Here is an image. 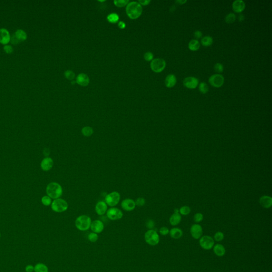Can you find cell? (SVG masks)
I'll return each instance as SVG.
<instances>
[{"mask_svg":"<svg viewBox=\"0 0 272 272\" xmlns=\"http://www.w3.org/2000/svg\"><path fill=\"white\" fill-rule=\"evenodd\" d=\"M166 67V62L162 58H156L153 60L151 63V70L155 72H162Z\"/></svg>","mask_w":272,"mask_h":272,"instance_id":"7","label":"cell"},{"mask_svg":"<svg viewBox=\"0 0 272 272\" xmlns=\"http://www.w3.org/2000/svg\"><path fill=\"white\" fill-rule=\"evenodd\" d=\"M144 239L146 243L149 245L155 246L159 243V236L156 231L155 230H148L146 232L144 235Z\"/></svg>","mask_w":272,"mask_h":272,"instance_id":"4","label":"cell"},{"mask_svg":"<svg viewBox=\"0 0 272 272\" xmlns=\"http://www.w3.org/2000/svg\"><path fill=\"white\" fill-rule=\"evenodd\" d=\"M14 41L12 42L14 43H19V42H23L26 41L27 38V34L26 32L24 30L19 29L17 30L16 32H14Z\"/></svg>","mask_w":272,"mask_h":272,"instance_id":"16","label":"cell"},{"mask_svg":"<svg viewBox=\"0 0 272 272\" xmlns=\"http://www.w3.org/2000/svg\"><path fill=\"white\" fill-rule=\"evenodd\" d=\"M47 265L42 263H38L34 266V272H49Z\"/></svg>","mask_w":272,"mask_h":272,"instance_id":"26","label":"cell"},{"mask_svg":"<svg viewBox=\"0 0 272 272\" xmlns=\"http://www.w3.org/2000/svg\"><path fill=\"white\" fill-rule=\"evenodd\" d=\"M213 251L216 255L218 257H223L225 254L226 251L223 245L217 244L213 247Z\"/></svg>","mask_w":272,"mask_h":272,"instance_id":"23","label":"cell"},{"mask_svg":"<svg viewBox=\"0 0 272 272\" xmlns=\"http://www.w3.org/2000/svg\"><path fill=\"white\" fill-rule=\"evenodd\" d=\"M118 26H119V28H120L121 29H123L126 27V24L124 22L121 21L118 23Z\"/></svg>","mask_w":272,"mask_h":272,"instance_id":"49","label":"cell"},{"mask_svg":"<svg viewBox=\"0 0 272 272\" xmlns=\"http://www.w3.org/2000/svg\"><path fill=\"white\" fill-rule=\"evenodd\" d=\"M183 85L184 86L190 89H194L199 84L198 79L194 77H188L183 80Z\"/></svg>","mask_w":272,"mask_h":272,"instance_id":"13","label":"cell"},{"mask_svg":"<svg viewBox=\"0 0 272 272\" xmlns=\"http://www.w3.org/2000/svg\"><path fill=\"white\" fill-rule=\"evenodd\" d=\"M81 133L85 137H88L92 136L94 133V130L92 127L86 126L81 129Z\"/></svg>","mask_w":272,"mask_h":272,"instance_id":"28","label":"cell"},{"mask_svg":"<svg viewBox=\"0 0 272 272\" xmlns=\"http://www.w3.org/2000/svg\"><path fill=\"white\" fill-rule=\"evenodd\" d=\"M204 216L202 214L200 213H197L194 214V220L196 223H200L203 220Z\"/></svg>","mask_w":272,"mask_h":272,"instance_id":"39","label":"cell"},{"mask_svg":"<svg viewBox=\"0 0 272 272\" xmlns=\"http://www.w3.org/2000/svg\"><path fill=\"white\" fill-rule=\"evenodd\" d=\"M104 224L102 221L99 220H96L92 221L90 229H91L93 232L99 234L102 233L104 230Z\"/></svg>","mask_w":272,"mask_h":272,"instance_id":"12","label":"cell"},{"mask_svg":"<svg viewBox=\"0 0 272 272\" xmlns=\"http://www.w3.org/2000/svg\"><path fill=\"white\" fill-rule=\"evenodd\" d=\"M224 238V235L223 233L222 232L218 231L215 233L214 236V239L217 242H220L223 240Z\"/></svg>","mask_w":272,"mask_h":272,"instance_id":"35","label":"cell"},{"mask_svg":"<svg viewBox=\"0 0 272 272\" xmlns=\"http://www.w3.org/2000/svg\"><path fill=\"white\" fill-rule=\"evenodd\" d=\"M171 237L174 239H179L182 237L183 232L182 230L178 228H172L169 232Z\"/></svg>","mask_w":272,"mask_h":272,"instance_id":"24","label":"cell"},{"mask_svg":"<svg viewBox=\"0 0 272 272\" xmlns=\"http://www.w3.org/2000/svg\"><path fill=\"white\" fill-rule=\"evenodd\" d=\"M76 82L80 86H86L89 84V77L86 74L81 73L77 77Z\"/></svg>","mask_w":272,"mask_h":272,"instance_id":"21","label":"cell"},{"mask_svg":"<svg viewBox=\"0 0 272 272\" xmlns=\"http://www.w3.org/2000/svg\"><path fill=\"white\" fill-rule=\"evenodd\" d=\"M189 49L191 51H195L200 48V43L197 39H192L188 44Z\"/></svg>","mask_w":272,"mask_h":272,"instance_id":"27","label":"cell"},{"mask_svg":"<svg viewBox=\"0 0 272 272\" xmlns=\"http://www.w3.org/2000/svg\"><path fill=\"white\" fill-rule=\"evenodd\" d=\"M1 233H0V238H1Z\"/></svg>","mask_w":272,"mask_h":272,"instance_id":"54","label":"cell"},{"mask_svg":"<svg viewBox=\"0 0 272 272\" xmlns=\"http://www.w3.org/2000/svg\"><path fill=\"white\" fill-rule=\"evenodd\" d=\"M47 196L51 199L56 200L60 198L63 194L62 186L57 182H51L47 186L46 189Z\"/></svg>","mask_w":272,"mask_h":272,"instance_id":"2","label":"cell"},{"mask_svg":"<svg viewBox=\"0 0 272 272\" xmlns=\"http://www.w3.org/2000/svg\"><path fill=\"white\" fill-rule=\"evenodd\" d=\"M177 83V78L173 74H170L167 75L165 79V86L168 88H171L174 86Z\"/></svg>","mask_w":272,"mask_h":272,"instance_id":"22","label":"cell"},{"mask_svg":"<svg viewBox=\"0 0 272 272\" xmlns=\"http://www.w3.org/2000/svg\"><path fill=\"white\" fill-rule=\"evenodd\" d=\"M121 206L122 208L127 212H131L134 210L136 206L135 201L130 198H127L123 200L122 201Z\"/></svg>","mask_w":272,"mask_h":272,"instance_id":"15","label":"cell"},{"mask_svg":"<svg viewBox=\"0 0 272 272\" xmlns=\"http://www.w3.org/2000/svg\"><path fill=\"white\" fill-rule=\"evenodd\" d=\"M175 2L178 3V4H183L184 3L187 2V1H186V0H184V1H182H182H180V0H177V1H175Z\"/></svg>","mask_w":272,"mask_h":272,"instance_id":"50","label":"cell"},{"mask_svg":"<svg viewBox=\"0 0 272 272\" xmlns=\"http://www.w3.org/2000/svg\"><path fill=\"white\" fill-rule=\"evenodd\" d=\"M259 202L262 207L266 209L269 208L271 207L272 205V197L266 195L263 196L259 198Z\"/></svg>","mask_w":272,"mask_h":272,"instance_id":"19","label":"cell"},{"mask_svg":"<svg viewBox=\"0 0 272 272\" xmlns=\"http://www.w3.org/2000/svg\"><path fill=\"white\" fill-rule=\"evenodd\" d=\"M3 50L7 54H11L14 51V49L12 46L10 45H6L3 47Z\"/></svg>","mask_w":272,"mask_h":272,"instance_id":"44","label":"cell"},{"mask_svg":"<svg viewBox=\"0 0 272 272\" xmlns=\"http://www.w3.org/2000/svg\"><path fill=\"white\" fill-rule=\"evenodd\" d=\"M245 19V17L243 15V14H240L239 17V19L240 20V22H242L243 20Z\"/></svg>","mask_w":272,"mask_h":272,"instance_id":"51","label":"cell"},{"mask_svg":"<svg viewBox=\"0 0 272 272\" xmlns=\"http://www.w3.org/2000/svg\"><path fill=\"white\" fill-rule=\"evenodd\" d=\"M135 204L136 206H137L139 207H142L145 205L146 200L143 197H139L138 198L137 200L135 201Z\"/></svg>","mask_w":272,"mask_h":272,"instance_id":"40","label":"cell"},{"mask_svg":"<svg viewBox=\"0 0 272 272\" xmlns=\"http://www.w3.org/2000/svg\"><path fill=\"white\" fill-rule=\"evenodd\" d=\"M236 20V16L233 13H230L226 15L225 18V21L226 23L231 24L235 21Z\"/></svg>","mask_w":272,"mask_h":272,"instance_id":"31","label":"cell"},{"mask_svg":"<svg viewBox=\"0 0 272 272\" xmlns=\"http://www.w3.org/2000/svg\"><path fill=\"white\" fill-rule=\"evenodd\" d=\"M11 41V36L8 29L4 28L0 29V43L7 45Z\"/></svg>","mask_w":272,"mask_h":272,"instance_id":"14","label":"cell"},{"mask_svg":"<svg viewBox=\"0 0 272 272\" xmlns=\"http://www.w3.org/2000/svg\"><path fill=\"white\" fill-rule=\"evenodd\" d=\"M174 213H179V210L178 208L174 209Z\"/></svg>","mask_w":272,"mask_h":272,"instance_id":"52","label":"cell"},{"mask_svg":"<svg viewBox=\"0 0 272 272\" xmlns=\"http://www.w3.org/2000/svg\"><path fill=\"white\" fill-rule=\"evenodd\" d=\"M142 12V6L138 2L132 1L128 3L126 7V12L130 18L137 19L140 16Z\"/></svg>","mask_w":272,"mask_h":272,"instance_id":"1","label":"cell"},{"mask_svg":"<svg viewBox=\"0 0 272 272\" xmlns=\"http://www.w3.org/2000/svg\"><path fill=\"white\" fill-rule=\"evenodd\" d=\"M199 90L202 94H206L209 90V88L207 84L204 82L200 83L199 85Z\"/></svg>","mask_w":272,"mask_h":272,"instance_id":"33","label":"cell"},{"mask_svg":"<svg viewBox=\"0 0 272 272\" xmlns=\"http://www.w3.org/2000/svg\"><path fill=\"white\" fill-rule=\"evenodd\" d=\"M138 2L140 3L141 5L146 6V5H148V4L151 2V1L150 0H139Z\"/></svg>","mask_w":272,"mask_h":272,"instance_id":"48","label":"cell"},{"mask_svg":"<svg viewBox=\"0 0 272 272\" xmlns=\"http://www.w3.org/2000/svg\"><path fill=\"white\" fill-rule=\"evenodd\" d=\"M181 216L180 213H173L169 219L170 223L172 226L178 225L181 221Z\"/></svg>","mask_w":272,"mask_h":272,"instance_id":"25","label":"cell"},{"mask_svg":"<svg viewBox=\"0 0 272 272\" xmlns=\"http://www.w3.org/2000/svg\"><path fill=\"white\" fill-rule=\"evenodd\" d=\"M68 207L67 201L61 198L54 200L51 204L52 210L56 213H63L67 210Z\"/></svg>","mask_w":272,"mask_h":272,"instance_id":"5","label":"cell"},{"mask_svg":"<svg viewBox=\"0 0 272 272\" xmlns=\"http://www.w3.org/2000/svg\"><path fill=\"white\" fill-rule=\"evenodd\" d=\"M155 224L154 221L151 220H149L146 222V227L149 230H153L155 227Z\"/></svg>","mask_w":272,"mask_h":272,"instance_id":"45","label":"cell"},{"mask_svg":"<svg viewBox=\"0 0 272 272\" xmlns=\"http://www.w3.org/2000/svg\"><path fill=\"white\" fill-rule=\"evenodd\" d=\"M106 216L111 221H117L123 217V214L119 208L113 207L108 210L106 212Z\"/></svg>","mask_w":272,"mask_h":272,"instance_id":"8","label":"cell"},{"mask_svg":"<svg viewBox=\"0 0 272 272\" xmlns=\"http://www.w3.org/2000/svg\"><path fill=\"white\" fill-rule=\"evenodd\" d=\"M200 245L202 249L205 250H210L214 247V240L210 236L204 235L200 238Z\"/></svg>","mask_w":272,"mask_h":272,"instance_id":"9","label":"cell"},{"mask_svg":"<svg viewBox=\"0 0 272 272\" xmlns=\"http://www.w3.org/2000/svg\"><path fill=\"white\" fill-rule=\"evenodd\" d=\"M25 271L26 272H34V266L32 265H27L25 267Z\"/></svg>","mask_w":272,"mask_h":272,"instance_id":"46","label":"cell"},{"mask_svg":"<svg viewBox=\"0 0 272 272\" xmlns=\"http://www.w3.org/2000/svg\"><path fill=\"white\" fill-rule=\"evenodd\" d=\"M72 84H75V81H72Z\"/></svg>","mask_w":272,"mask_h":272,"instance_id":"53","label":"cell"},{"mask_svg":"<svg viewBox=\"0 0 272 272\" xmlns=\"http://www.w3.org/2000/svg\"><path fill=\"white\" fill-rule=\"evenodd\" d=\"M194 37L196 38H197V39H199V38H202V32H200V30H196L194 33Z\"/></svg>","mask_w":272,"mask_h":272,"instance_id":"47","label":"cell"},{"mask_svg":"<svg viewBox=\"0 0 272 272\" xmlns=\"http://www.w3.org/2000/svg\"><path fill=\"white\" fill-rule=\"evenodd\" d=\"M120 198V194L117 191H113L105 196V202L108 206L113 207L119 204Z\"/></svg>","mask_w":272,"mask_h":272,"instance_id":"6","label":"cell"},{"mask_svg":"<svg viewBox=\"0 0 272 272\" xmlns=\"http://www.w3.org/2000/svg\"><path fill=\"white\" fill-rule=\"evenodd\" d=\"M41 201H42V204L46 206H48L51 205L52 202L51 198L48 196H43L42 198Z\"/></svg>","mask_w":272,"mask_h":272,"instance_id":"36","label":"cell"},{"mask_svg":"<svg viewBox=\"0 0 272 272\" xmlns=\"http://www.w3.org/2000/svg\"><path fill=\"white\" fill-rule=\"evenodd\" d=\"M92 222V219L89 216L86 215H82L76 218L75 226L79 231H86L90 229Z\"/></svg>","mask_w":272,"mask_h":272,"instance_id":"3","label":"cell"},{"mask_svg":"<svg viewBox=\"0 0 272 272\" xmlns=\"http://www.w3.org/2000/svg\"><path fill=\"white\" fill-rule=\"evenodd\" d=\"M108 22L112 23H116L119 20V17L118 14L116 13H111L108 14L107 17Z\"/></svg>","mask_w":272,"mask_h":272,"instance_id":"30","label":"cell"},{"mask_svg":"<svg viewBox=\"0 0 272 272\" xmlns=\"http://www.w3.org/2000/svg\"><path fill=\"white\" fill-rule=\"evenodd\" d=\"M201 43L202 45L204 46H210L213 43V38L210 36H206L202 38L201 40Z\"/></svg>","mask_w":272,"mask_h":272,"instance_id":"29","label":"cell"},{"mask_svg":"<svg viewBox=\"0 0 272 272\" xmlns=\"http://www.w3.org/2000/svg\"><path fill=\"white\" fill-rule=\"evenodd\" d=\"M208 81L212 86L218 88L223 85L224 78L221 74H214L209 78Z\"/></svg>","mask_w":272,"mask_h":272,"instance_id":"10","label":"cell"},{"mask_svg":"<svg viewBox=\"0 0 272 272\" xmlns=\"http://www.w3.org/2000/svg\"><path fill=\"white\" fill-rule=\"evenodd\" d=\"M65 78L69 80H73L75 77V74L71 70H67L65 71Z\"/></svg>","mask_w":272,"mask_h":272,"instance_id":"38","label":"cell"},{"mask_svg":"<svg viewBox=\"0 0 272 272\" xmlns=\"http://www.w3.org/2000/svg\"><path fill=\"white\" fill-rule=\"evenodd\" d=\"M54 162L53 160L51 157H45L44 158L41 163V167L42 169L44 171H48L52 169L53 167Z\"/></svg>","mask_w":272,"mask_h":272,"instance_id":"18","label":"cell"},{"mask_svg":"<svg viewBox=\"0 0 272 272\" xmlns=\"http://www.w3.org/2000/svg\"><path fill=\"white\" fill-rule=\"evenodd\" d=\"M245 3L243 0H236L232 4L233 10L237 13L243 12L245 10Z\"/></svg>","mask_w":272,"mask_h":272,"instance_id":"20","label":"cell"},{"mask_svg":"<svg viewBox=\"0 0 272 272\" xmlns=\"http://www.w3.org/2000/svg\"><path fill=\"white\" fill-rule=\"evenodd\" d=\"M159 233L162 235L165 236V235H167L168 234H169L170 230H169V229L167 228V227L163 226L159 229Z\"/></svg>","mask_w":272,"mask_h":272,"instance_id":"42","label":"cell"},{"mask_svg":"<svg viewBox=\"0 0 272 272\" xmlns=\"http://www.w3.org/2000/svg\"><path fill=\"white\" fill-rule=\"evenodd\" d=\"M191 212V209L188 206H183L179 209V213L183 216L188 215Z\"/></svg>","mask_w":272,"mask_h":272,"instance_id":"32","label":"cell"},{"mask_svg":"<svg viewBox=\"0 0 272 272\" xmlns=\"http://www.w3.org/2000/svg\"><path fill=\"white\" fill-rule=\"evenodd\" d=\"M88 239L90 243H96L98 239V235L94 232H91L88 235Z\"/></svg>","mask_w":272,"mask_h":272,"instance_id":"34","label":"cell"},{"mask_svg":"<svg viewBox=\"0 0 272 272\" xmlns=\"http://www.w3.org/2000/svg\"><path fill=\"white\" fill-rule=\"evenodd\" d=\"M115 5L118 7H123L129 3L128 0H115L114 1Z\"/></svg>","mask_w":272,"mask_h":272,"instance_id":"37","label":"cell"},{"mask_svg":"<svg viewBox=\"0 0 272 272\" xmlns=\"http://www.w3.org/2000/svg\"><path fill=\"white\" fill-rule=\"evenodd\" d=\"M144 57L146 61H151L153 60L154 55L151 52H147L144 54Z\"/></svg>","mask_w":272,"mask_h":272,"instance_id":"43","label":"cell"},{"mask_svg":"<svg viewBox=\"0 0 272 272\" xmlns=\"http://www.w3.org/2000/svg\"><path fill=\"white\" fill-rule=\"evenodd\" d=\"M190 232L191 236L194 239H196V240L199 239L202 237V233H203L202 227L198 224H193L191 226Z\"/></svg>","mask_w":272,"mask_h":272,"instance_id":"11","label":"cell"},{"mask_svg":"<svg viewBox=\"0 0 272 272\" xmlns=\"http://www.w3.org/2000/svg\"><path fill=\"white\" fill-rule=\"evenodd\" d=\"M108 210V205L104 201H100L97 202L95 206V212L97 215H104Z\"/></svg>","mask_w":272,"mask_h":272,"instance_id":"17","label":"cell"},{"mask_svg":"<svg viewBox=\"0 0 272 272\" xmlns=\"http://www.w3.org/2000/svg\"><path fill=\"white\" fill-rule=\"evenodd\" d=\"M214 70H215L216 72L219 73V74H220V73H221L223 71V65L220 63H217L214 65Z\"/></svg>","mask_w":272,"mask_h":272,"instance_id":"41","label":"cell"}]
</instances>
